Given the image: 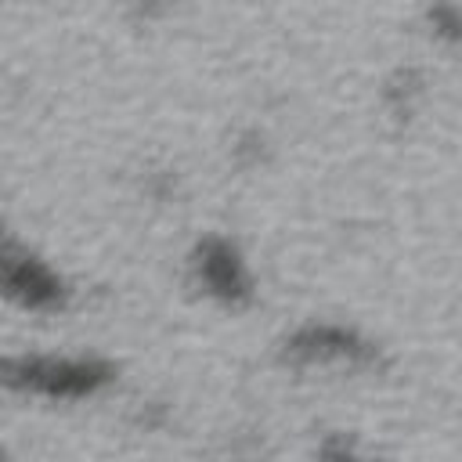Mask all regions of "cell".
Wrapping results in <instances>:
<instances>
[{"label": "cell", "instance_id": "cell-1", "mask_svg": "<svg viewBox=\"0 0 462 462\" xmlns=\"http://www.w3.org/2000/svg\"><path fill=\"white\" fill-rule=\"evenodd\" d=\"M0 379L22 393L83 397L94 393L108 379V372L79 357H7L0 361Z\"/></svg>", "mask_w": 462, "mask_h": 462}, {"label": "cell", "instance_id": "cell-2", "mask_svg": "<svg viewBox=\"0 0 462 462\" xmlns=\"http://www.w3.org/2000/svg\"><path fill=\"white\" fill-rule=\"evenodd\" d=\"M0 292L22 307L43 310L61 300V282L29 253L0 249Z\"/></svg>", "mask_w": 462, "mask_h": 462}, {"label": "cell", "instance_id": "cell-3", "mask_svg": "<svg viewBox=\"0 0 462 462\" xmlns=\"http://www.w3.org/2000/svg\"><path fill=\"white\" fill-rule=\"evenodd\" d=\"M202 274H206V282H209L217 292H224V296H238V292L245 289V274H242L235 253H231L227 245H220V242H213V245L202 253Z\"/></svg>", "mask_w": 462, "mask_h": 462}]
</instances>
